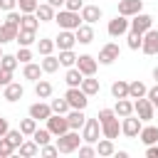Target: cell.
<instances>
[{
  "label": "cell",
  "instance_id": "obj_1",
  "mask_svg": "<svg viewBox=\"0 0 158 158\" xmlns=\"http://www.w3.org/2000/svg\"><path fill=\"white\" fill-rule=\"evenodd\" d=\"M81 143H84V138H81V133L74 131V128H69L67 133L57 136V148H59V153H74V151H79Z\"/></svg>",
  "mask_w": 158,
  "mask_h": 158
},
{
  "label": "cell",
  "instance_id": "obj_2",
  "mask_svg": "<svg viewBox=\"0 0 158 158\" xmlns=\"http://www.w3.org/2000/svg\"><path fill=\"white\" fill-rule=\"evenodd\" d=\"M54 22L59 25V30H77V27H79L84 20H81V15H79V12L62 7V10H57V15H54Z\"/></svg>",
  "mask_w": 158,
  "mask_h": 158
},
{
  "label": "cell",
  "instance_id": "obj_3",
  "mask_svg": "<svg viewBox=\"0 0 158 158\" xmlns=\"http://www.w3.org/2000/svg\"><path fill=\"white\" fill-rule=\"evenodd\" d=\"M133 114H136L143 123H148V121L156 118V106L151 104L148 96H141V99H133Z\"/></svg>",
  "mask_w": 158,
  "mask_h": 158
},
{
  "label": "cell",
  "instance_id": "obj_4",
  "mask_svg": "<svg viewBox=\"0 0 158 158\" xmlns=\"http://www.w3.org/2000/svg\"><path fill=\"white\" fill-rule=\"evenodd\" d=\"M128 30H131V17H126V15H116V17H114V20H109V25H106L109 37L128 35Z\"/></svg>",
  "mask_w": 158,
  "mask_h": 158
},
{
  "label": "cell",
  "instance_id": "obj_5",
  "mask_svg": "<svg viewBox=\"0 0 158 158\" xmlns=\"http://www.w3.org/2000/svg\"><path fill=\"white\" fill-rule=\"evenodd\" d=\"M81 138H84V143H96L101 138V121H99V116L96 118L86 116V123L81 126Z\"/></svg>",
  "mask_w": 158,
  "mask_h": 158
},
{
  "label": "cell",
  "instance_id": "obj_6",
  "mask_svg": "<svg viewBox=\"0 0 158 158\" xmlns=\"http://www.w3.org/2000/svg\"><path fill=\"white\" fill-rule=\"evenodd\" d=\"M141 128H143V121H141L136 114H131V116H123V118H121V133H123L126 138H138Z\"/></svg>",
  "mask_w": 158,
  "mask_h": 158
},
{
  "label": "cell",
  "instance_id": "obj_7",
  "mask_svg": "<svg viewBox=\"0 0 158 158\" xmlns=\"http://www.w3.org/2000/svg\"><path fill=\"white\" fill-rule=\"evenodd\" d=\"M121 57V47L116 44V42H106L101 49H99V64H104V67H109V64H114L116 59Z\"/></svg>",
  "mask_w": 158,
  "mask_h": 158
},
{
  "label": "cell",
  "instance_id": "obj_8",
  "mask_svg": "<svg viewBox=\"0 0 158 158\" xmlns=\"http://www.w3.org/2000/svg\"><path fill=\"white\" fill-rule=\"evenodd\" d=\"M64 99L69 101L72 109H86V104H89V96L81 91V86H67Z\"/></svg>",
  "mask_w": 158,
  "mask_h": 158
},
{
  "label": "cell",
  "instance_id": "obj_9",
  "mask_svg": "<svg viewBox=\"0 0 158 158\" xmlns=\"http://www.w3.org/2000/svg\"><path fill=\"white\" fill-rule=\"evenodd\" d=\"M47 128H49V133L57 138V136H62V133H67L69 131V121H67V114H52L49 118H47Z\"/></svg>",
  "mask_w": 158,
  "mask_h": 158
},
{
  "label": "cell",
  "instance_id": "obj_10",
  "mask_svg": "<svg viewBox=\"0 0 158 158\" xmlns=\"http://www.w3.org/2000/svg\"><path fill=\"white\" fill-rule=\"evenodd\" d=\"M77 67H79V72H81L84 77H94L96 69H99V59L91 57V54H79V57H77Z\"/></svg>",
  "mask_w": 158,
  "mask_h": 158
},
{
  "label": "cell",
  "instance_id": "obj_11",
  "mask_svg": "<svg viewBox=\"0 0 158 158\" xmlns=\"http://www.w3.org/2000/svg\"><path fill=\"white\" fill-rule=\"evenodd\" d=\"M151 27H153V17H151L148 12L141 10L138 15L131 17V32H141V35H143V32H148Z\"/></svg>",
  "mask_w": 158,
  "mask_h": 158
},
{
  "label": "cell",
  "instance_id": "obj_12",
  "mask_svg": "<svg viewBox=\"0 0 158 158\" xmlns=\"http://www.w3.org/2000/svg\"><path fill=\"white\" fill-rule=\"evenodd\" d=\"M52 114H54V111H52V106H49L47 101H42V99H40V101H35V104L27 109V116H32V118H37V121H47Z\"/></svg>",
  "mask_w": 158,
  "mask_h": 158
},
{
  "label": "cell",
  "instance_id": "obj_13",
  "mask_svg": "<svg viewBox=\"0 0 158 158\" xmlns=\"http://www.w3.org/2000/svg\"><path fill=\"white\" fill-rule=\"evenodd\" d=\"M141 52L143 54H148V57H153V54H158V30H148V32H143V44H141Z\"/></svg>",
  "mask_w": 158,
  "mask_h": 158
},
{
  "label": "cell",
  "instance_id": "obj_14",
  "mask_svg": "<svg viewBox=\"0 0 158 158\" xmlns=\"http://www.w3.org/2000/svg\"><path fill=\"white\" fill-rule=\"evenodd\" d=\"M54 44H57V49H74L77 32L74 30H59V35L54 37Z\"/></svg>",
  "mask_w": 158,
  "mask_h": 158
},
{
  "label": "cell",
  "instance_id": "obj_15",
  "mask_svg": "<svg viewBox=\"0 0 158 158\" xmlns=\"http://www.w3.org/2000/svg\"><path fill=\"white\" fill-rule=\"evenodd\" d=\"M22 96H25V86H22L20 81H10V84L2 89V99H5V101H10V104L20 101Z\"/></svg>",
  "mask_w": 158,
  "mask_h": 158
},
{
  "label": "cell",
  "instance_id": "obj_16",
  "mask_svg": "<svg viewBox=\"0 0 158 158\" xmlns=\"http://www.w3.org/2000/svg\"><path fill=\"white\" fill-rule=\"evenodd\" d=\"M143 10V0H118V15L133 17Z\"/></svg>",
  "mask_w": 158,
  "mask_h": 158
},
{
  "label": "cell",
  "instance_id": "obj_17",
  "mask_svg": "<svg viewBox=\"0 0 158 158\" xmlns=\"http://www.w3.org/2000/svg\"><path fill=\"white\" fill-rule=\"evenodd\" d=\"M138 141L143 143V146H153V143H158V126H153L151 121L141 128V133H138Z\"/></svg>",
  "mask_w": 158,
  "mask_h": 158
},
{
  "label": "cell",
  "instance_id": "obj_18",
  "mask_svg": "<svg viewBox=\"0 0 158 158\" xmlns=\"http://www.w3.org/2000/svg\"><path fill=\"white\" fill-rule=\"evenodd\" d=\"M67 121H69V128L81 131V126L86 123V114H84V109H69V111H67Z\"/></svg>",
  "mask_w": 158,
  "mask_h": 158
},
{
  "label": "cell",
  "instance_id": "obj_19",
  "mask_svg": "<svg viewBox=\"0 0 158 158\" xmlns=\"http://www.w3.org/2000/svg\"><path fill=\"white\" fill-rule=\"evenodd\" d=\"M118 133H121V121H118V116H114V118H109V121H104L101 123V136H106V138H118Z\"/></svg>",
  "mask_w": 158,
  "mask_h": 158
},
{
  "label": "cell",
  "instance_id": "obj_20",
  "mask_svg": "<svg viewBox=\"0 0 158 158\" xmlns=\"http://www.w3.org/2000/svg\"><path fill=\"white\" fill-rule=\"evenodd\" d=\"M79 15H81V20H84V22H89V25H94V22H99V20L104 17V12H101V7H99V5H84Z\"/></svg>",
  "mask_w": 158,
  "mask_h": 158
},
{
  "label": "cell",
  "instance_id": "obj_21",
  "mask_svg": "<svg viewBox=\"0 0 158 158\" xmlns=\"http://www.w3.org/2000/svg\"><path fill=\"white\" fill-rule=\"evenodd\" d=\"M74 32H77V42H79V44H91V42H94V27H91L89 22H81Z\"/></svg>",
  "mask_w": 158,
  "mask_h": 158
},
{
  "label": "cell",
  "instance_id": "obj_22",
  "mask_svg": "<svg viewBox=\"0 0 158 158\" xmlns=\"http://www.w3.org/2000/svg\"><path fill=\"white\" fill-rule=\"evenodd\" d=\"M42 64H35V62H27V64H22V79H27V81H37V79H42Z\"/></svg>",
  "mask_w": 158,
  "mask_h": 158
},
{
  "label": "cell",
  "instance_id": "obj_23",
  "mask_svg": "<svg viewBox=\"0 0 158 158\" xmlns=\"http://www.w3.org/2000/svg\"><path fill=\"white\" fill-rule=\"evenodd\" d=\"M94 146H96V156H101V158H109V156H114V153H116L114 141H111V138H106V136H101Z\"/></svg>",
  "mask_w": 158,
  "mask_h": 158
},
{
  "label": "cell",
  "instance_id": "obj_24",
  "mask_svg": "<svg viewBox=\"0 0 158 158\" xmlns=\"http://www.w3.org/2000/svg\"><path fill=\"white\" fill-rule=\"evenodd\" d=\"M17 32H20V27H17V25H10V22H2V25H0V44H7V42H15V40H17Z\"/></svg>",
  "mask_w": 158,
  "mask_h": 158
},
{
  "label": "cell",
  "instance_id": "obj_25",
  "mask_svg": "<svg viewBox=\"0 0 158 158\" xmlns=\"http://www.w3.org/2000/svg\"><path fill=\"white\" fill-rule=\"evenodd\" d=\"M35 15L40 17V22H54L57 10H54L49 2H40V5H37V10H35Z\"/></svg>",
  "mask_w": 158,
  "mask_h": 158
},
{
  "label": "cell",
  "instance_id": "obj_26",
  "mask_svg": "<svg viewBox=\"0 0 158 158\" xmlns=\"http://www.w3.org/2000/svg\"><path fill=\"white\" fill-rule=\"evenodd\" d=\"M15 42H17L20 47H32V44L37 42V32H35V30H22V27H20Z\"/></svg>",
  "mask_w": 158,
  "mask_h": 158
},
{
  "label": "cell",
  "instance_id": "obj_27",
  "mask_svg": "<svg viewBox=\"0 0 158 158\" xmlns=\"http://www.w3.org/2000/svg\"><path fill=\"white\" fill-rule=\"evenodd\" d=\"M81 79H84V74L79 72V67L74 64V67H69L67 72H64V81H67V86H81Z\"/></svg>",
  "mask_w": 158,
  "mask_h": 158
},
{
  "label": "cell",
  "instance_id": "obj_28",
  "mask_svg": "<svg viewBox=\"0 0 158 158\" xmlns=\"http://www.w3.org/2000/svg\"><path fill=\"white\" fill-rule=\"evenodd\" d=\"M81 91H84L86 96H96V94L101 91L99 79H94V77H84V79H81Z\"/></svg>",
  "mask_w": 158,
  "mask_h": 158
},
{
  "label": "cell",
  "instance_id": "obj_29",
  "mask_svg": "<svg viewBox=\"0 0 158 158\" xmlns=\"http://www.w3.org/2000/svg\"><path fill=\"white\" fill-rule=\"evenodd\" d=\"M146 94H148V86H146L141 79L128 81V99H141V96H146Z\"/></svg>",
  "mask_w": 158,
  "mask_h": 158
},
{
  "label": "cell",
  "instance_id": "obj_30",
  "mask_svg": "<svg viewBox=\"0 0 158 158\" xmlns=\"http://www.w3.org/2000/svg\"><path fill=\"white\" fill-rule=\"evenodd\" d=\"M114 111H116V116L118 118H123V116H131L133 114V101L126 96V99H116V106H114Z\"/></svg>",
  "mask_w": 158,
  "mask_h": 158
},
{
  "label": "cell",
  "instance_id": "obj_31",
  "mask_svg": "<svg viewBox=\"0 0 158 158\" xmlns=\"http://www.w3.org/2000/svg\"><path fill=\"white\" fill-rule=\"evenodd\" d=\"M40 64H42V72H44V74H54V72L62 67V64H59V57H54V54H44Z\"/></svg>",
  "mask_w": 158,
  "mask_h": 158
},
{
  "label": "cell",
  "instance_id": "obj_32",
  "mask_svg": "<svg viewBox=\"0 0 158 158\" xmlns=\"http://www.w3.org/2000/svg\"><path fill=\"white\" fill-rule=\"evenodd\" d=\"M52 91H54V89H52V84H49L47 79H37V81H35V96H37V99H49Z\"/></svg>",
  "mask_w": 158,
  "mask_h": 158
},
{
  "label": "cell",
  "instance_id": "obj_33",
  "mask_svg": "<svg viewBox=\"0 0 158 158\" xmlns=\"http://www.w3.org/2000/svg\"><path fill=\"white\" fill-rule=\"evenodd\" d=\"M17 151H20V156H22V158H35V156L40 153V143H35V141L30 138V141H22Z\"/></svg>",
  "mask_w": 158,
  "mask_h": 158
},
{
  "label": "cell",
  "instance_id": "obj_34",
  "mask_svg": "<svg viewBox=\"0 0 158 158\" xmlns=\"http://www.w3.org/2000/svg\"><path fill=\"white\" fill-rule=\"evenodd\" d=\"M20 27H22V30H35V32H37V27H40V17H37L35 12H22V17H20Z\"/></svg>",
  "mask_w": 158,
  "mask_h": 158
},
{
  "label": "cell",
  "instance_id": "obj_35",
  "mask_svg": "<svg viewBox=\"0 0 158 158\" xmlns=\"http://www.w3.org/2000/svg\"><path fill=\"white\" fill-rule=\"evenodd\" d=\"M57 57H59V64H62L64 69H69V67L77 64V57H79V54H74V49H59Z\"/></svg>",
  "mask_w": 158,
  "mask_h": 158
},
{
  "label": "cell",
  "instance_id": "obj_36",
  "mask_svg": "<svg viewBox=\"0 0 158 158\" xmlns=\"http://www.w3.org/2000/svg\"><path fill=\"white\" fill-rule=\"evenodd\" d=\"M111 96H114V99H126V96H128V81L116 79V81L111 84Z\"/></svg>",
  "mask_w": 158,
  "mask_h": 158
},
{
  "label": "cell",
  "instance_id": "obj_37",
  "mask_svg": "<svg viewBox=\"0 0 158 158\" xmlns=\"http://www.w3.org/2000/svg\"><path fill=\"white\" fill-rule=\"evenodd\" d=\"M54 47H57V44H54L52 37H40V40H37V52H40L42 57H44V54H52Z\"/></svg>",
  "mask_w": 158,
  "mask_h": 158
},
{
  "label": "cell",
  "instance_id": "obj_38",
  "mask_svg": "<svg viewBox=\"0 0 158 158\" xmlns=\"http://www.w3.org/2000/svg\"><path fill=\"white\" fill-rule=\"evenodd\" d=\"M37 123H40L37 118H32V116H27V118H22V121H20V131H22L25 136H32V133L37 131Z\"/></svg>",
  "mask_w": 158,
  "mask_h": 158
},
{
  "label": "cell",
  "instance_id": "obj_39",
  "mask_svg": "<svg viewBox=\"0 0 158 158\" xmlns=\"http://www.w3.org/2000/svg\"><path fill=\"white\" fill-rule=\"evenodd\" d=\"M35 143H40V146H44V143H49L52 141V133H49V128H37L32 136H30Z\"/></svg>",
  "mask_w": 158,
  "mask_h": 158
},
{
  "label": "cell",
  "instance_id": "obj_40",
  "mask_svg": "<svg viewBox=\"0 0 158 158\" xmlns=\"http://www.w3.org/2000/svg\"><path fill=\"white\" fill-rule=\"evenodd\" d=\"M126 44H128V49H141V44H143V35H141V32H131V30H128Z\"/></svg>",
  "mask_w": 158,
  "mask_h": 158
},
{
  "label": "cell",
  "instance_id": "obj_41",
  "mask_svg": "<svg viewBox=\"0 0 158 158\" xmlns=\"http://www.w3.org/2000/svg\"><path fill=\"white\" fill-rule=\"evenodd\" d=\"M49 106H52V111H54V114H67V111L72 109V106H69V101H67L64 96H62V99H52V101H49Z\"/></svg>",
  "mask_w": 158,
  "mask_h": 158
},
{
  "label": "cell",
  "instance_id": "obj_42",
  "mask_svg": "<svg viewBox=\"0 0 158 158\" xmlns=\"http://www.w3.org/2000/svg\"><path fill=\"white\" fill-rule=\"evenodd\" d=\"M20 62H17V57L15 54H2L0 57V67L2 69H7V72H15V67H17Z\"/></svg>",
  "mask_w": 158,
  "mask_h": 158
},
{
  "label": "cell",
  "instance_id": "obj_43",
  "mask_svg": "<svg viewBox=\"0 0 158 158\" xmlns=\"http://www.w3.org/2000/svg\"><path fill=\"white\" fill-rule=\"evenodd\" d=\"M5 136H7V141H10V143H12L15 148H20V143L25 141V133H22L20 128H10V131H7Z\"/></svg>",
  "mask_w": 158,
  "mask_h": 158
},
{
  "label": "cell",
  "instance_id": "obj_44",
  "mask_svg": "<svg viewBox=\"0 0 158 158\" xmlns=\"http://www.w3.org/2000/svg\"><path fill=\"white\" fill-rule=\"evenodd\" d=\"M15 151H17V148L7 141V136H2V138H0V158H10Z\"/></svg>",
  "mask_w": 158,
  "mask_h": 158
},
{
  "label": "cell",
  "instance_id": "obj_45",
  "mask_svg": "<svg viewBox=\"0 0 158 158\" xmlns=\"http://www.w3.org/2000/svg\"><path fill=\"white\" fill-rule=\"evenodd\" d=\"M15 57H17V62H20V64H27V62H32V57H35V54H32V49H30V47H20Z\"/></svg>",
  "mask_w": 158,
  "mask_h": 158
},
{
  "label": "cell",
  "instance_id": "obj_46",
  "mask_svg": "<svg viewBox=\"0 0 158 158\" xmlns=\"http://www.w3.org/2000/svg\"><path fill=\"white\" fill-rule=\"evenodd\" d=\"M37 5H40V0H17L20 12H35V10H37Z\"/></svg>",
  "mask_w": 158,
  "mask_h": 158
},
{
  "label": "cell",
  "instance_id": "obj_47",
  "mask_svg": "<svg viewBox=\"0 0 158 158\" xmlns=\"http://www.w3.org/2000/svg\"><path fill=\"white\" fill-rule=\"evenodd\" d=\"M79 156L81 158H94L96 156V146L94 143H81L79 146Z\"/></svg>",
  "mask_w": 158,
  "mask_h": 158
},
{
  "label": "cell",
  "instance_id": "obj_48",
  "mask_svg": "<svg viewBox=\"0 0 158 158\" xmlns=\"http://www.w3.org/2000/svg\"><path fill=\"white\" fill-rule=\"evenodd\" d=\"M40 156H47V158H52V156H59V148H57V143H54V146H49V143L40 146Z\"/></svg>",
  "mask_w": 158,
  "mask_h": 158
},
{
  "label": "cell",
  "instance_id": "obj_49",
  "mask_svg": "<svg viewBox=\"0 0 158 158\" xmlns=\"http://www.w3.org/2000/svg\"><path fill=\"white\" fill-rule=\"evenodd\" d=\"M20 17H22V12H17V10H10V12L5 15V22H10V25H17V27H20Z\"/></svg>",
  "mask_w": 158,
  "mask_h": 158
},
{
  "label": "cell",
  "instance_id": "obj_50",
  "mask_svg": "<svg viewBox=\"0 0 158 158\" xmlns=\"http://www.w3.org/2000/svg\"><path fill=\"white\" fill-rule=\"evenodd\" d=\"M84 5H86L84 0H67V2H64V7H67V10H74V12H81Z\"/></svg>",
  "mask_w": 158,
  "mask_h": 158
},
{
  "label": "cell",
  "instance_id": "obj_51",
  "mask_svg": "<svg viewBox=\"0 0 158 158\" xmlns=\"http://www.w3.org/2000/svg\"><path fill=\"white\" fill-rule=\"evenodd\" d=\"M10 81H12V72H7V69L0 67V89H5Z\"/></svg>",
  "mask_w": 158,
  "mask_h": 158
},
{
  "label": "cell",
  "instance_id": "obj_52",
  "mask_svg": "<svg viewBox=\"0 0 158 158\" xmlns=\"http://www.w3.org/2000/svg\"><path fill=\"white\" fill-rule=\"evenodd\" d=\"M96 116H99V121L104 123V121L114 118V116H116V111H114V109H99V114H96Z\"/></svg>",
  "mask_w": 158,
  "mask_h": 158
},
{
  "label": "cell",
  "instance_id": "obj_53",
  "mask_svg": "<svg viewBox=\"0 0 158 158\" xmlns=\"http://www.w3.org/2000/svg\"><path fill=\"white\" fill-rule=\"evenodd\" d=\"M148 99H151V104L156 106V111H158V81H156V86H151L148 89V94H146Z\"/></svg>",
  "mask_w": 158,
  "mask_h": 158
},
{
  "label": "cell",
  "instance_id": "obj_54",
  "mask_svg": "<svg viewBox=\"0 0 158 158\" xmlns=\"http://www.w3.org/2000/svg\"><path fill=\"white\" fill-rule=\"evenodd\" d=\"M15 7H17V0H0V10L10 12V10H15Z\"/></svg>",
  "mask_w": 158,
  "mask_h": 158
},
{
  "label": "cell",
  "instance_id": "obj_55",
  "mask_svg": "<svg viewBox=\"0 0 158 158\" xmlns=\"http://www.w3.org/2000/svg\"><path fill=\"white\" fill-rule=\"evenodd\" d=\"M146 158H158V143L146 146Z\"/></svg>",
  "mask_w": 158,
  "mask_h": 158
},
{
  "label": "cell",
  "instance_id": "obj_56",
  "mask_svg": "<svg viewBox=\"0 0 158 158\" xmlns=\"http://www.w3.org/2000/svg\"><path fill=\"white\" fill-rule=\"evenodd\" d=\"M7 131H10V123H7V118H5V116H0V138H2Z\"/></svg>",
  "mask_w": 158,
  "mask_h": 158
},
{
  "label": "cell",
  "instance_id": "obj_57",
  "mask_svg": "<svg viewBox=\"0 0 158 158\" xmlns=\"http://www.w3.org/2000/svg\"><path fill=\"white\" fill-rule=\"evenodd\" d=\"M47 2H49V5H52V7H54V10H62V7H64V2H67V0H47Z\"/></svg>",
  "mask_w": 158,
  "mask_h": 158
},
{
  "label": "cell",
  "instance_id": "obj_58",
  "mask_svg": "<svg viewBox=\"0 0 158 158\" xmlns=\"http://www.w3.org/2000/svg\"><path fill=\"white\" fill-rule=\"evenodd\" d=\"M114 156H116V158H128V151H116Z\"/></svg>",
  "mask_w": 158,
  "mask_h": 158
},
{
  "label": "cell",
  "instance_id": "obj_59",
  "mask_svg": "<svg viewBox=\"0 0 158 158\" xmlns=\"http://www.w3.org/2000/svg\"><path fill=\"white\" fill-rule=\"evenodd\" d=\"M153 79L158 81V67H153Z\"/></svg>",
  "mask_w": 158,
  "mask_h": 158
},
{
  "label": "cell",
  "instance_id": "obj_60",
  "mask_svg": "<svg viewBox=\"0 0 158 158\" xmlns=\"http://www.w3.org/2000/svg\"><path fill=\"white\" fill-rule=\"evenodd\" d=\"M2 54H5V52H2V44H0V57H2Z\"/></svg>",
  "mask_w": 158,
  "mask_h": 158
},
{
  "label": "cell",
  "instance_id": "obj_61",
  "mask_svg": "<svg viewBox=\"0 0 158 158\" xmlns=\"http://www.w3.org/2000/svg\"><path fill=\"white\" fill-rule=\"evenodd\" d=\"M116 2H118V0H116Z\"/></svg>",
  "mask_w": 158,
  "mask_h": 158
}]
</instances>
